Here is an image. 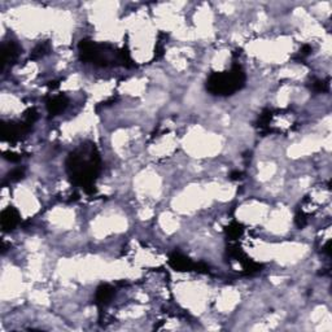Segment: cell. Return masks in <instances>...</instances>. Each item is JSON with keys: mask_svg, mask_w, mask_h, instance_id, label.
<instances>
[{"mask_svg": "<svg viewBox=\"0 0 332 332\" xmlns=\"http://www.w3.org/2000/svg\"><path fill=\"white\" fill-rule=\"evenodd\" d=\"M100 160L96 152V148L91 146H83L81 150L69 154L66 161V169L73 182L82 186L90 192V187H92L93 181L99 173Z\"/></svg>", "mask_w": 332, "mask_h": 332, "instance_id": "6da1fadb", "label": "cell"}, {"mask_svg": "<svg viewBox=\"0 0 332 332\" xmlns=\"http://www.w3.org/2000/svg\"><path fill=\"white\" fill-rule=\"evenodd\" d=\"M245 74L240 66H234L230 72L213 73L207 82V89L214 95H232L244 86Z\"/></svg>", "mask_w": 332, "mask_h": 332, "instance_id": "7a4b0ae2", "label": "cell"}, {"mask_svg": "<svg viewBox=\"0 0 332 332\" xmlns=\"http://www.w3.org/2000/svg\"><path fill=\"white\" fill-rule=\"evenodd\" d=\"M21 52V48L16 42H8L1 47V64L3 69L7 64H12L13 61L17 60L18 55Z\"/></svg>", "mask_w": 332, "mask_h": 332, "instance_id": "3957f363", "label": "cell"}, {"mask_svg": "<svg viewBox=\"0 0 332 332\" xmlns=\"http://www.w3.org/2000/svg\"><path fill=\"white\" fill-rule=\"evenodd\" d=\"M0 222H1V227H3L4 231H11L18 225L20 215H18L17 211H15L13 208H8L1 213Z\"/></svg>", "mask_w": 332, "mask_h": 332, "instance_id": "277c9868", "label": "cell"}, {"mask_svg": "<svg viewBox=\"0 0 332 332\" xmlns=\"http://www.w3.org/2000/svg\"><path fill=\"white\" fill-rule=\"evenodd\" d=\"M69 100L65 95H58L47 101V111L51 116H58L61 112H64L68 107Z\"/></svg>", "mask_w": 332, "mask_h": 332, "instance_id": "5b68a950", "label": "cell"}, {"mask_svg": "<svg viewBox=\"0 0 332 332\" xmlns=\"http://www.w3.org/2000/svg\"><path fill=\"white\" fill-rule=\"evenodd\" d=\"M170 265L179 272H189L195 268V265L181 253H174L170 256Z\"/></svg>", "mask_w": 332, "mask_h": 332, "instance_id": "8992f818", "label": "cell"}, {"mask_svg": "<svg viewBox=\"0 0 332 332\" xmlns=\"http://www.w3.org/2000/svg\"><path fill=\"white\" fill-rule=\"evenodd\" d=\"M115 295V288L108 284H103L97 288L96 291V301L99 305H105L112 300V297Z\"/></svg>", "mask_w": 332, "mask_h": 332, "instance_id": "52a82bcc", "label": "cell"}, {"mask_svg": "<svg viewBox=\"0 0 332 332\" xmlns=\"http://www.w3.org/2000/svg\"><path fill=\"white\" fill-rule=\"evenodd\" d=\"M48 52V43H40L34 48L31 54L32 59H38V58H43L44 55Z\"/></svg>", "mask_w": 332, "mask_h": 332, "instance_id": "ba28073f", "label": "cell"}, {"mask_svg": "<svg viewBox=\"0 0 332 332\" xmlns=\"http://www.w3.org/2000/svg\"><path fill=\"white\" fill-rule=\"evenodd\" d=\"M329 79L327 81H317V82L313 85V90L317 91V92H326V91H329Z\"/></svg>", "mask_w": 332, "mask_h": 332, "instance_id": "9c48e42d", "label": "cell"}, {"mask_svg": "<svg viewBox=\"0 0 332 332\" xmlns=\"http://www.w3.org/2000/svg\"><path fill=\"white\" fill-rule=\"evenodd\" d=\"M24 175H25L24 169H15V170H12L9 173V179H11L12 182H17V181L24 178Z\"/></svg>", "mask_w": 332, "mask_h": 332, "instance_id": "30bf717a", "label": "cell"}, {"mask_svg": "<svg viewBox=\"0 0 332 332\" xmlns=\"http://www.w3.org/2000/svg\"><path fill=\"white\" fill-rule=\"evenodd\" d=\"M310 51H311V48L309 46H305L302 48V51H300V54H301V56H307V55L310 54Z\"/></svg>", "mask_w": 332, "mask_h": 332, "instance_id": "8fae6325", "label": "cell"}, {"mask_svg": "<svg viewBox=\"0 0 332 332\" xmlns=\"http://www.w3.org/2000/svg\"><path fill=\"white\" fill-rule=\"evenodd\" d=\"M240 177H241V173H240V172H235V173H232V174H231L232 179H239Z\"/></svg>", "mask_w": 332, "mask_h": 332, "instance_id": "7c38bea8", "label": "cell"}]
</instances>
